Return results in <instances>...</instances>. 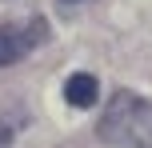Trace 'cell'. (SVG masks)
Here are the masks:
<instances>
[{"mask_svg": "<svg viewBox=\"0 0 152 148\" xmlns=\"http://www.w3.org/2000/svg\"><path fill=\"white\" fill-rule=\"evenodd\" d=\"M96 136L108 148H152V100L132 88H116L100 112Z\"/></svg>", "mask_w": 152, "mask_h": 148, "instance_id": "cell-1", "label": "cell"}, {"mask_svg": "<svg viewBox=\"0 0 152 148\" xmlns=\"http://www.w3.org/2000/svg\"><path fill=\"white\" fill-rule=\"evenodd\" d=\"M0 148H12V128L0 120Z\"/></svg>", "mask_w": 152, "mask_h": 148, "instance_id": "cell-4", "label": "cell"}, {"mask_svg": "<svg viewBox=\"0 0 152 148\" xmlns=\"http://www.w3.org/2000/svg\"><path fill=\"white\" fill-rule=\"evenodd\" d=\"M64 100H68L72 108H92V104L100 100V80L92 76V72H72L68 84H64Z\"/></svg>", "mask_w": 152, "mask_h": 148, "instance_id": "cell-3", "label": "cell"}, {"mask_svg": "<svg viewBox=\"0 0 152 148\" xmlns=\"http://www.w3.org/2000/svg\"><path fill=\"white\" fill-rule=\"evenodd\" d=\"M48 40V24L40 20H28V24H8V28H0V68H8V64H20L28 52H36L40 44Z\"/></svg>", "mask_w": 152, "mask_h": 148, "instance_id": "cell-2", "label": "cell"}, {"mask_svg": "<svg viewBox=\"0 0 152 148\" xmlns=\"http://www.w3.org/2000/svg\"><path fill=\"white\" fill-rule=\"evenodd\" d=\"M60 4H64V8H72V4H84V0H60Z\"/></svg>", "mask_w": 152, "mask_h": 148, "instance_id": "cell-5", "label": "cell"}]
</instances>
